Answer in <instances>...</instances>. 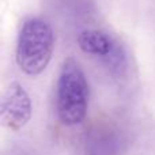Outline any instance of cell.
I'll use <instances>...</instances> for the list:
<instances>
[{
  "instance_id": "obj_1",
  "label": "cell",
  "mask_w": 155,
  "mask_h": 155,
  "mask_svg": "<svg viewBox=\"0 0 155 155\" xmlns=\"http://www.w3.org/2000/svg\"><path fill=\"white\" fill-rule=\"evenodd\" d=\"M54 51L52 26L41 18L27 19L18 35L16 64L27 75H40L45 71Z\"/></svg>"
},
{
  "instance_id": "obj_2",
  "label": "cell",
  "mask_w": 155,
  "mask_h": 155,
  "mask_svg": "<svg viewBox=\"0 0 155 155\" xmlns=\"http://www.w3.org/2000/svg\"><path fill=\"white\" fill-rule=\"evenodd\" d=\"M56 107L59 120L68 127L80 124L87 114L88 83L74 59H65L60 68Z\"/></svg>"
},
{
  "instance_id": "obj_3",
  "label": "cell",
  "mask_w": 155,
  "mask_h": 155,
  "mask_svg": "<svg viewBox=\"0 0 155 155\" xmlns=\"http://www.w3.org/2000/svg\"><path fill=\"white\" fill-rule=\"evenodd\" d=\"M31 118V99L18 82H11L0 91V127L19 131Z\"/></svg>"
},
{
  "instance_id": "obj_4",
  "label": "cell",
  "mask_w": 155,
  "mask_h": 155,
  "mask_svg": "<svg viewBox=\"0 0 155 155\" xmlns=\"http://www.w3.org/2000/svg\"><path fill=\"white\" fill-rule=\"evenodd\" d=\"M79 48L84 53L104 57L109 65H116L121 63V52L117 44L110 35L99 30H84L78 37Z\"/></svg>"
},
{
  "instance_id": "obj_5",
  "label": "cell",
  "mask_w": 155,
  "mask_h": 155,
  "mask_svg": "<svg viewBox=\"0 0 155 155\" xmlns=\"http://www.w3.org/2000/svg\"><path fill=\"white\" fill-rule=\"evenodd\" d=\"M109 132L106 131V134H102V131H97L93 140L88 143L91 155H113L117 151L118 140Z\"/></svg>"
}]
</instances>
